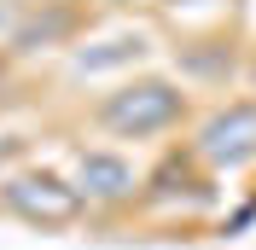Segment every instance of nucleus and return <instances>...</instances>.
Masks as SVG:
<instances>
[{
	"label": "nucleus",
	"instance_id": "1",
	"mask_svg": "<svg viewBox=\"0 0 256 250\" xmlns=\"http://www.w3.org/2000/svg\"><path fill=\"white\" fill-rule=\"evenodd\" d=\"M99 116H105L111 134H128V140L134 134H163L180 116V94L169 82H128L122 94H111L99 105Z\"/></svg>",
	"mask_w": 256,
	"mask_h": 250
},
{
	"label": "nucleus",
	"instance_id": "2",
	"mask_svg": "<svg viewBox=\"0 0 256 250\" xmlns=\"http://www.w3.org/2000/svg\"><path fill=\"white\" fill-rule=\"evenodd\" d=\"M0 204L18 210L24 221H70L82 210V192L58 174H12L6 186H0Z\"/></svg>",
	"mask_w": 256,
	"mask_h": 250
},
{
	"label": "nucleus",
	"instance_id": "3",
	"mask_svg": "<svg viewBox=\"0 0 256 250\" xmlns=\"http://www.w3.org/2000/svg\"><path fill=\"white\" fill-rule=\"evenodd\" d=\"M198 157L216 169H239L256 157V105H227L198 128Z\"/></svg>",
	"mask_w": 256,
	"mask_h": 250
},
{
	"label": "nucleus",
	"instance_id": "4",
	"mask_svg": "<svg viewBox=\"0 0 256 250\" xmlns=\"http://www.w3.org/2000/svg\"><path fill=\"white\" fill-rule=\"evenodd\" d=\"M70 186L82 192V204H122L134 192V169H128L116 152H82Z\"/></svg>",
	"mask_w": 256,
	"mask_h": 250
},
{
	"label": "nucleus",
	"instance_id": "5",
	"mask_svg": "<svg viewBox=\"0 0 256 250\" xmlns=\"http://www.w3.org/2000/svg\"><path fill=\"white\" fill-rule=\"evenodd\" d=\"M140 35H116V41H105L99 52H76V70L82 76H99V70H116V64H128V58H140Z\"/></svg>",
	"mask_w": 256,
	"mask_h": 250
}]
</instances>
